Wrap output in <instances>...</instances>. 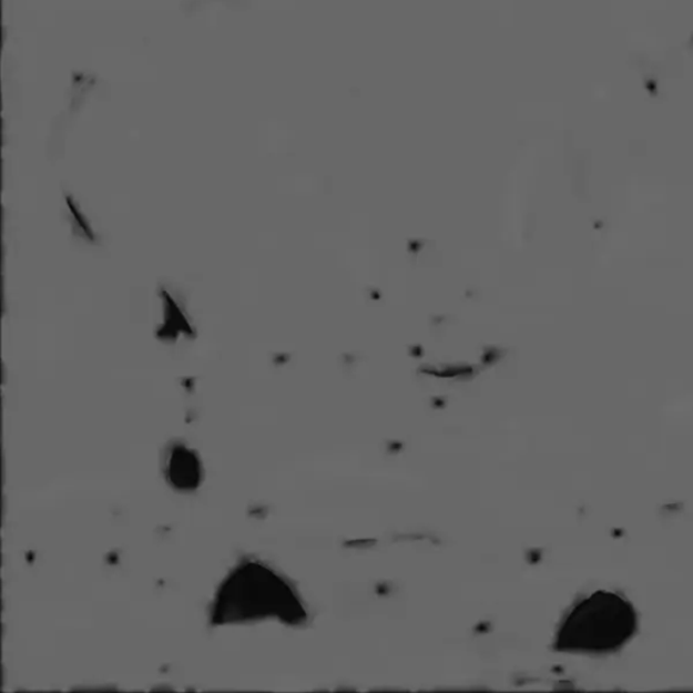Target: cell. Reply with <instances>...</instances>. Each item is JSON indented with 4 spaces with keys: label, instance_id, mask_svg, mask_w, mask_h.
Segmentation results:
<instances>
[{
    "label": "cell",
    "instance_id": "6da1fadb",
    "mask_svg": "<svg viewBox=\"0 0 693 693\" xmlns=\"http://www.w3.org/2000/svg\"><path fill=\"white\" fill-rule=\"evenodd\" d=\"M638 631V613L619 594L599 591L568 612L556 634L554 649L573 654H609L628 645Z\"/></svg>",
    "mask_w": 693,
    "mask_h": 693
},
{
    "label": "cell",
    "instance_id": "7a4b0ae2",
    "mask_svg": "<svg viewBox=\"0 0 693 693\" xmlns=\"http://www.w3.org/2000/svg\"><path fill=\"white\" fill-rule=\"evenodd\" d=\"M169 476L171 482L181 489H193L198 486L200 465L193 452L176 449L170 459Z\"/></svg>",
    "mask_w": 693,
    "mask_h": 693
},
{
    "label": "cell",
    "instance_id": "3957f363",
    "mask_svg": "<svg viewBox=\"0 0 693 693\" xmlns=\"http://www.w3.org/2000/svg\"><path fill=\"white\" fill-rule=\"evenodd\" d=\"M164 318L163 328L159 329V336L164 340H175L177 334L194 335L192 325L185 316V313L177 306L175 300L170 297L167 292H163Z\"/></svg>",
    "mask_w": 693,
    "mask_h": 693
},
{
    "label": "cell",
    "instance_id": "277c9868",
    "mask_svg": "<svg viewBox=\"0 0 693 693\" xmlns=\"http://www.w3.org/2000/svg\"><path fill=\"white\" fill-rule=\"evenodd\" d=\"M67 204H69L71 208V213L75 223H78L77 231L82 233L85 238L89 241H94V233L90 230L88 221H85L83 214L78 211V207L73 205L71 197H67Z\"/></svg>",
    "mask_w": 693,
    "mask_h": 693
}]
</instances>
